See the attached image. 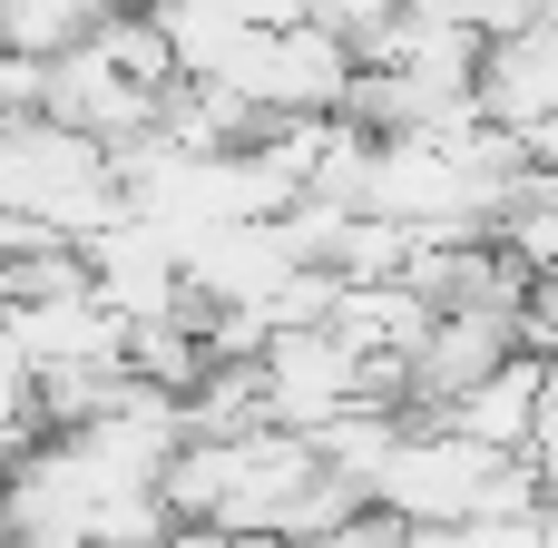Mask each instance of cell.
Segmentation results:
<instances>
[{
  "instance_id": "ba28073f",
  "label": "cell",
  "mask_w": 558,
  "mask_h": 548,
  "mask_svg": "<svg viewBox=\"0 0 558 548\" xmlns=\"http://www.w3.org/2000/svg\"><path fill=\"white\" fill-rule=\"evenodd\" d=\"M98 29V0H0V49L20 59H59Z\"/></svg>"
},
{
  "instance_id": "6da1fadb",
  "label": "cell",
  "mask_w": 558,
  "mask_h": 548,
  "mask_svg": "<svg viewBox=\"0 0 558 548\" xmlns=\"http://www.w3.org/2000/svg\"><path fill=\"white\" fill-rule=\"evenodd\" d=\"M500 461H510V451H481V441H461V431H441V422H402V441H392L383 471L363 480V510H383V520H402V529H461V520L481 510V490L500 480Z\"/></svg>"
},
{
  "instance_id": "8fae6325",
  "label": "cell",
  "mask_w": 558,
  "mask_h": 548,
  "mask_svg": "<svg viewBox=\"0 0 558 548\" xmlns=\"http://www.w3.org/2000/svg\"><path fill=\"white\" fill-rule=\"evenodd\" d=\"M461 20H471V39H510V29H539L549 0H461Z\"/></svg>"
},
{
  "instance_id": "277c9868",
  "label": "cell",
  "mask_w": 558,
  "mask_h": 548,
  "mask_svg": "<svg viewBox=\"0 0 558 548\" xmlns=\"http://www.w3.org/2000/svg\"><path fill=\"white\" fill-rule=\"evenodd\" d=\"M441 431L481 441V451H530L549 471V441H558V402H549V353H500L471 392H451L432 412Z\"/></svg>"
},
{
  "instance_id": "7c38bea8",
  "label": "cell",
  "mask_w": 558,
  "mask_h": 548,
  "mask_svg": "<svg viewBox=\"0 0 558 548\" xmlns=\"http://www.w3.org/2000/svg\"><path fill=\"white\" fill-rule=\"evenodd\" d=\"M147 548H265V539H245V529H206V520H167Z\"/></svg>"
},
{
  "instance_id": "7a4b0ae2",
  "label": "cell",
  "mask_w": 558,
  "mask_h": 548,
  "mask_svg": "<svg viewBox=\"0 0 558 548\" xmlns=\"http://www.w3.org/2000/svg\"><path fill=\"white\" fill-rule=\"evenodd\" d=\"M343 78H353V49H343V39H324L314 20L255 29V39L216 69V88H226L235 108H255V118H333Z\"/></svg>"
},
{
  "instance_id": "5b68a950",
  "label": "cell",
  "mask_w": 558,
  "mask_h": 548,
  "mask_svg": "<svg viewBox=\"0 0 558 548\" xmlns=\"http://www.w3.org/2000/svg\"><path fill=\"white\" fill-rule=\"evenodd\" d=\"M0 333H10V353H20V373L39 382V373H118V353H128V324L78 284V294H49V304H20V314H0Z\"/></svg>"
},
{
  "instance_id": "8992f818",
  "label": "cell",
  "mask_w": 558,
  "mask_h": 548,
  "mask_svg": "<svg viewBox=\"0 0 558 548\" xmlns=\"http://www.w3.org/2000/svg\"><path fill=\"white\" fill-rule=\"evenodd\" d=\"M422 324H432V304H422L412 284H333V304H324V333H333L363 373H383L392 392H402V363H412Z\"/></svg>"
},
{
  "instance_id": "9c48e42d",
  "label": "cell",
  "mask_w": 558,
  "mask_h": 548,
  "mask_svg": "<svg viewBox=\"0 0 558 548\" xmlns=\"http://www.w3.org/2000/svg\"><path fill=\"white\" fill-rule=\"evenodd\" d=\"M392 10H402V0H304V20H314L324 39H343V49H363L373 29H392Z\"/></svg>"
},
{
  "instance_id": "52a82bcc",
  "label": "cell",
  "mask_w": 558,
  "mask_h": 548,
  "mask_svg": "<svg viewBox=\"0 0 558 548\" xmlns=\"http://www.w3.org/2000/svg\"><path fill=\"white\" fill-rule=\"evenodd\" d=\"M88 49H98L128 88H177V59H167V39H157V20H147L137 0H128V10H98Z\"/></svg>"
},
{
  "instance_id": "3957f363",
  "label": "cell",
  "mask_w": 558,
  "mask_h": 548,
  "mask_svg": "<svg viewBox=\"0 0 558 548\" xmlns=\"http://www.w3.org/2000/svg\"><path fill=\"white\" fill-rule=\"evenodd\" d=\"M471 108L530 157L549 167V118H558V20L539 29H510V39H481L471 59Z\"/></svg>"
},
{
  "instance_id": "30bf717a",
  "label": "cell",
  "mask_w": 558,
  "mask_h": 548,
  "mask_svg": "<svg viewBox=\"0 0 558 548\" xmlns=\"http://www.w3.org/2000/svg\"><path fill=\"white\" fill-rule=\"evenodd\" d=\"M451 548H558V539H549V510H530V520H461Z\"/></svg>"
}]
</instances>
